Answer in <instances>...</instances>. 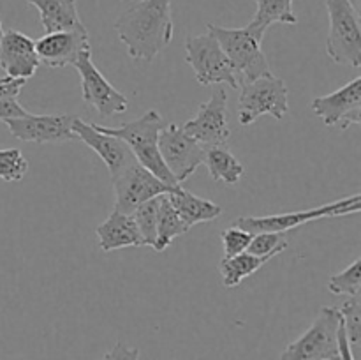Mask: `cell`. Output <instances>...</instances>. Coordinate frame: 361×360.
Wrapping results in <instances>:
<instances>
[{
    "mask_svg": "<svg viewBox=\"0 0 361 360\" xmlns=\"http://www.w3.org/2000/svg\"><path fill=\"white\" fill-rule=\"evenodd\" d=\"M221 240L222 246H224V258H231L236 256V254L245 253L250 240H252V233L245 232L238 226H231V228H226L221 233Z\"/></svg>",
    "mask_w": 361,
    "mask_h": 360,
    "instance_id": "f546056e",
    "label": "cell"
},
{
    "mask_svg": "<svg viewBox=\"0 0 361 360\" xmlns=\"http://www.w3.org/2000/svg\"><path fill=\"white\" fill-rule=\"evenodd\" d=\"M338 356H341V360H356L355 353H353L351 346H349L348 335H345L342 321H341V327H338Z\"/></svg>",
    "mask_w": 361,
    "mask_h": 360,
    "instance_id": "d6a6232c",
    "label": "cell"
},
{
    "mask_svg": "<svg viewBox=\"0 0 361 360\" xmlns=\"http://www.w3.org/2000/svg\"><path fill=\"white\" fill-rule=\"evenodd\" d=\"M207 28L217 39L219 46L231 62L240 85L271 74L270 64L261 48L264 35L254 30L250 25L242 28H228L208 23Z\"/></svg>",
    "mask_w": 361,
    "mask_h": 360,
    "instance_id": "3957f363",
    "label": "cell"
},
{
    "mask_svg": "<svg viewBox=\"0 0 361 360\" xmlns=\"http://www.w3.org/2000/svg\"><path fill=\"white\" fill-rule=\"evenodd\" d=\"M286 249H288V240L284 239L282 233L261 232L254 233L252 240H250L249 247H247V253L254 254V256H267V254L279 256Z\"/></svg>",
    "mask_w": 361,
    "mask_h": 360,
    "instance_id": "f1b7e54d",
    "label": "cell"
},
{
    "mask_svg": "<svg viewBox=\"0 0 361 360\" xmlns=\"http://www.w3.org/2000/svg\"><path fill=\"white\" fill-rule=\"evenodd\" d=\"M361 208V194L355 196L342 198L338 201L321 205V207L310 208V210L289 212V214H275V215H242L233 222V226L245 229L249 233H261V232H274V233H286L289 229H295L298 226L307 224L316 219L326 217H342V215L358 214Z\"/></svg>",
    "mask_w": 361,
    "mask_h": 360,
    "instance_id": "8992f818",
    "label": "cell"
},
{
    "mask_svg": "<svg viewBox=\"0 0 361 360\" xmlns=\"http://www.w3.org/2000/svg\"><path fill=\"white\" fill-rule=\"evenodd\" d=\"M164 126V119H162L157 109H148L140 119L122 124L120 127H106L97 124V127L101 131L126 141L127 147L130 148L133 155L136 157V161L143 168L154 173L157 179H161L168 186L178 187L180 184L176 182L175 176L166 168L164 161L161 157V152H159V134H161Z\"/></svg>",
    "mask_w": 361,
    "mask_h": 360,
    "instance_id": "7a4b0ae2",
    "label": "cell"
},
{
    "mask_svg": "<svg viewBox=\"0 0 361 360\" xmlns=\"http://www.w3.org/2000/svg\"><path fill=\"white\" fill-rule=\"evenodd\" d=\"M73 131L78 140L83 141L88 148H92L102 159V162L108 166L111 179H115L123 169L136 162V157L133 155L130 148L127 147L126 141L101 131L97 124H88L81 120L80 116H74Z\"/></svg>",
    "mask_w": 361,
    "mask_h": 360,
    "instance_id": "9a60e30c",
    "label": "cell"
},
{
    "mask_svg": "<svg viewBox=\"0 0 361 360\" xmlns=\"http://www.w3.org/2000/svg\"><path fill=\"white\" fill-rule=\"evenodd\" d=\"M27 2L39 11L46 34L83 27L76 0H27Z\"/></svg>",
    "mask_w": 361,
    "mask_h": 360,
    "instance_id": "d6986e66",
    "label": "cell"
},
{
    "mask_svg": "<svg viewBox=\"0 0 361 360\" xmlns=\"http://www.w3.org/2000/svg\"><path fill=\"white\" fill-rule=\"evenodd\" d=\"M240 88L242 94L238 101V120L242 126H250L263 115H271L277 120L288 115V85L274 73L242 83Z\"/></svg>",
    "mask_w": 361,
    "mask_h": 360,
    "instance_id": "52a82bcc",
    "label": "cell"
},
{
    "mask_svg": "<svg viewBox=\"0 0 361 360\" xmlns=\"http://www.w3.org/2000/svg\"><path fill=\"white\" fill-rule=\"evenodd\" d=\"M28 172V161L18 148H0V180L20 182Z\"/></svg>",
    "mask_w": 361,
    "mask_h": 360,
    "instance_id": "83f0119b",
    "label": "cell"
},
{
    "mask_svg": "<svg viewBox=\"0 0 361 360\" xmlns=\"http://www.w3.org/2000/svg\"><path fill=\"white\" fill-rule=\"evenodd\" d=\"M115 30L130 59L152 62L173 41L171 0H133L116 18Z\"/></svg>",
    "mask_w": 361,
    "mask_h": 360,
    "instance_id": "6da1fadb",
    "label": "cell"
},
{
    "mask_svg": "<svg viewBox=\"0 0 361 360\" xmlns=\"http://www.w3.org/2000/svg\"><path fill=\"white\" fill-rule=\"evenodd\" d=\"M203 162L207 164L208 173H210V176L215 182H224L228 186H235V184L240 182L243 175V164L226 148V145L207 148Z\"/></svg>",
    "mask_w": 361,
    "mask_h": 360,
    "instance_id": "7402d4cb",
    "label": "cell"
},
{
    "mask_svg": "<svg viewBox=\"0 0 361 360\" xmlns=\"http://www.w3.org/2000/svg\"><path fill=\"white\" fill-rule=\"evenodd\" d=\"M95 235L99 239V247L104 253L123 249V247L145 246L133 215L122 214L118 210H113L108 219L95 228Z\"/></svg>",
    "mask_w": 361,
    "mask_h": 360,
    "instance_id": "ac0fdd59",
    "label": "cell"
},
{
    "mask_svg": "<svg viewBox=\"0 0 361 360\" xmlns=\"http://www.w3.org/2000/svg\"><path fill=\"white\" fill-rule=\"evenodd\" d=\"M256 14L249 25L261 35H264L268 27L274 23H298V18L293 11V0H256Z\"/></svg>",
    "mask_w": 361,
    "mask_h": 360,
    "instance_id": "603a6c76",
    "label": "cell"
},
{
    "mask_svg": "<svg viewBox=\"0 0 361 360\" xmlns=\"http://www.w3.org/2000/svg\"><path fill=\"white\" fill-rule=\"evenodd\" d=\"M90 48L88 30L83 27L74 30H60L46 34L35 41L39 62L46 67L73 66L78 56Z\"/></svg>",
    "mask_w": 361,
    "mask_h": 360,
    "instance_id": "2e32d148",
    "label": "cell"
},
{
    "mask_svg": "<svg viewBox=\"0 0 361 360\" xmlns=\"http://www.w3.org/2000/svg\"><path fill=\"white\" fill-rule=\"evenodd\" d=\"M111 182L115 187V207H113V210L129 215H133V212L145 201L162 196V194H169L180 187L168 186L161 179H157L154 173L143 168L137 161L123 169L115 179H111Z\"/></svg>",
    "mask_w": 361,
    "mask_h": 360,
    "instance_id": "8fae6325",
    "label": "cell"
},
{
    "mask_svg": "<svg viewBox=\"0 0 361 360\" xmlns=\"http://www.w3.org/2000/svg\"><path fill=\"white\" fill-rule=\"evenodd\" d=\"M25 81L27 80H13V78H9V76L0 78V95L6 94V92L14 90V88H23Z\"/></svg>",
    "mask_w": 361,
    "mask_h": 360,
    "instance_id": "836d02e7",
    "label": "cell"
},
{
    "mask_svg": "<svg viewBox=\"0 0 361 360\" xmlns=\"http://www.w3.org/2000/svg\"><path fill=\"white\" fill-rule=\"evenodd\" d=\"M41 62L35 52L34 39L14 28L4 30L0 39V67L6 76L13 80H28L34 76Z\"/></svg>",
    "mask_w": 361,
    "mask_h": 360,
    "instance_id": "e0dca14e",
    "label": "cell"
},
{
    "mask_svg": "<svg viewBox=\"0 0 361 360\" xmlns=\"http://www.w3.org/2000/svg\"><path fill=\"white\" fill-rule=\"evenodd\" d=\"M185 62L192 67L194 76L200 85L208 87V85L228 83L233 88L240 87L231 62L210 32L187 37Z\"/></svg>",
    "mask_w": 361,
    "mask_h": 360,
    "instance_id": "ba28073f",
    "label": "cell"
},
{
    "mask_svg": "<svg viewBox=\"0 0 361 360\" xmlns=\"http://www.w3.org/2000/svg\"><path fill=\"white\" fill-rule=\"evenodd\" d=\"M204 150L207 148L190 138L178 124H166L159 134L161 157L178 184L185 182L203 164Z\"/></svg>",
    "mask_w": 361,
    "mask_h": 360,
    "instance_id": "9c48e42d",
    "label": "cell"
},
{
    "mask_svg": "<svg viewBox=\"0 0 361 360\" xmlns=\"http://www.w3.org/2000/svg\"><path fill=\"white\" fill-rule=\"evenodd\" d=\"M275 258V254H267V256H254L250 253H242L236 254V256L224 258V260L219 263V270L222 275V284L226 288H236V286L242 284L243 279L250 277L252 274H256L263 265H267L268 261Z\"/></svg>",
    "mask_w": 361,
    "mask_h": 360,
    "instance_id": "44dd1931",
    "label": "cell"
},
{
    "mask_svg": "<svg viewBox=\"0 0 361 360\" xmlns=\"http://www.w3.org/2000/svg\"><path fill=\"white\" fill-rule=\"evenodd\" d=\"M328 9L326 53L335 64L361 66V18L351 0H324Z\"/></svg>",
    "mask_w": 361,
    "mask_h": 360,
    "instance_id": "277c9868",
    "label": "cell"
},
{
    "mask_svg": "<svg viewBox=\"0 0 361 360\" xmlns=\"http://www.w3.org/2000/svg\"><path fill=\"white\" fill-rule=\"evenodd\" d=\"M168 198L173 207H175V210L178 212L180 217H182V221L189 228L201 224V222L215 221L222 214V208L217 203L196 196V194L189 193L183 187H178L176 191L169 193Z\"/></svg>",
    "mask_w": 361,
    "mask_h": 360,
    "instance_id": "ffe728a7",
    "label": "cell"
},
{
    "mask_svg": "<svg viewBox=\"0 0 361 360\" xmlns=\"http://www.w3.org/2000/svg\"><path fill=\"white\" fill-rule=\"evenodd\" d=\"M4 35V27H2V20H0V39H2Z\"/></svg>",
    "mask_w": 361,
    "mask_h": 360,
    "instance_id": "e575fe53",
    "label": "cell"
},
{
    "mask_svg": "<svg viewBox=\"0 0 361 360\" xmlns=\"http://www.w3.org/2000/svg\"><path fill=\"white\" fill-rule=\"evenodd\" d=\"M328 289L334 295L355 296L360 295L361 289V258H356L348 268L338 274L331 275L328 281Z\"/></svg>",
    "mask_w": 361,
    "mask_h": 360,
    "instance_id": "4316f807",
    "label": "cell"
},
{
    "mask_svg": "<svg viewBox=\"0 0 361 360\" xmlns=\"http://www.w3.org/2000/svg\"><path fill=\"white\" fill-rule=\"evenodd\" d=\"M81 78V97L88 106L95 109L102 116H113L118 113H126L129 108V99L116 90L104 78V74L97 69L92 60V49L81 53L73 64Z\"/></svg>",
    "mask_w": 361,
    "mask_h": 360,
    "instance_id": "30bf717a",
    "label": "cell"
},
{
    "mask_svg": "<svg viewBox=\"0 0 361 360\" xmlns=\"http://www.w3.org/2000/svg\"><path fill=\"white\" fill-rule=\"evenodd\" d=\"M159 203H161V196L152 198V200L141 203L133 212L134 222H136L137 229H140V235L143 239L145 246L155 247V240H157Z\"/></svg>",
    "mask_w": 361,
    "mask_h": 360,
    "instance_id": "d4e9b609",
    "label": "cell"
},
{
    "mask_svg": "<svg viewBox=\"0 0 361 360\" xmlns=\"http://www.w3.org/2000/svg\"><path fill=\"white\" fill-rule=\"evenodd\" d=\"M338 307H323L305 334L286 346L281 360H341L338 356Z\"/></svg>",
    "mask_w": 361,
    "mask_h": 360,
    "instance_id": "5b68a950",
    "label": "cell"
},
{
    "mask_svg": "<svg viewBox=\"0 0 361 360\" xmlns=\"http://www.w3.org/2000/svg\"><path fill=\"white\" fill-rule=\"evenodd\" d=\"M189 226L182 221L178 212L169 201L168 194H162L161 203H159V215H157V240H155V251H164L171 246L176 236L183 235L189 232Z\"/></svg>",
    "mask_w": 361,
    "mask_h": 360,
    "instance_id": "cb8c5ba5",
    "label": "cell"
},
{
    "mask_svg": "<svg viewBox=\"0 0 361 360\" xmlns=\"http://www.w3.org/2000/svg\"><path fill=\"white\" fill-rule=\"evenodd\" d=\"M74 115H34L4 122L14 138L27 143L62 145L78 140L73 131Z\"/></svg>",
    "mask_w": 361,
    "mask_h": 360,
    "instance_id": "4fadbf2b",
    "label": "cell"
},
{
    "mask_svg": "<svg viewBox=\"0 0 361 360\" xmlns=\"http://www.w3.org/2000/svg\"><path fill=\"white\" fill-rule=\"evenodd\" d=\"M20 92L21 88H14V90L0 95V122H7V120L13 119H23V116H27L30 113L18 102Z\"/></svg>",
    "mask_w": 361,
    "mask_h": 360,
    "instance_id": "4dcf8cb0",
    "label": "cell"
},
{
    "mask_svg": "<svg viewBox=\"0 0 361 360\" xmlns=\"http://www.w3.org/2000/svg\"><path fill=\"white\" fill-rule=\"evenodd\" d=\"M312 109L328 127L348 129L361 124V78H355L338 90L312 101Z\"/></svg>",
    "mask_w": 361,
    "mask_h": 360,
    "instance_id": "5bb4252c",
    "label": "cell"
},
{
    "mask_svg": "<svg viewBox=\"0 0 361 360\" xmlns=\"http://www.w3.org/2000/svg\"><path fill=\"white\" fill-rule=\"evenodd\" d=\"M182 127L204 148L228 143L231 136L228 124V92L224 88H215L212 97L200 106L196 116Z\"/></svg>",
    "mask_w": 361,
    "mask_h": 360,
    "instance_id": "7c38bea8",
    "label": "cell"
},
{
    "mask_svg": "<svg viewBox=\"0 0 361 360\" xmlns=\"http://www.w3.org/2000/svg\"><path fill=\"white\" fill-rule=\"evenodd\" d=\"M338 311H341L342 325H344L349 346H351L353 353H356L361 344V296H348Z\"/></svg>",
    "mask_w": 361,
    "mask_h": 360,
    "instance_id": "484cf974",
    "label": "cell"
},
{
    "mask_svg": "<svg viewBox=\"0 0 361 360\" xmlns=\"http://www.w3.org/2000/svg\"><path fill=\"white\" fill-rule=\"evenodd\" d=\"M104 360H140V349L130 348V346L118 341L106 353Z\"/></svg>",
    "mask_w": 361,
    "mask_h": 360,
    "instance_id": "1f68e13d",
    "label": "cell"
}]
</instances>
